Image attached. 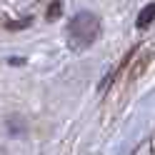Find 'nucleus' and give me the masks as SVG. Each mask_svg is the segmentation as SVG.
I'll return each mask as SVG.
<instances>
[{
  "mask_svg": "<svg viewBox=\"0 0 155 155\" xmlns=\"http://www.w3.org/2000/svg\"><path fill=\"white\" fill-rule=\"evenodd\" d=\"M98 35H100V20L93 13L75 15L68 25V43H70L73 50H83V48L93 45Z\"/></svg>",
  "mask_w": 155,
  "mask_h": 155,
  "instance_id": "f257e3e1",
  "label": "nucleus"
},
{
  "mask_svg": "<svg viewBox=\"0 0 155 155\" xmlns=\"http://www.w3.org/2000/svg\"><path fill=\"white\" fill-rule=\"evenodd\" d=\"M153 18H155V3H153V5H148V8H145V10L138 15V28L150 25V23H153Z\"/></svg>",
  "mask_w": 155,
  "mask_h": 155,
  "instance_id": "f03ea898",
  "label": "nucleus"
}]
</instances>
